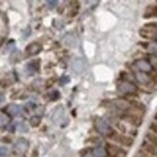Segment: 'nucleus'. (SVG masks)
Wrapping results in <instances>:
<instances>
[{
	"label": "nucleus",
	"mask_w": 157,
	"mask_h": 157,
	"mask_svg": "<svg viewBox=\"0 0 157 157\" xmlns=\"http://www.w3.org/2000/svg\"><path fill=\"white\" fill-rule=\"evenodd\" d=\"M108 139H110V141H113L114 144H117L120 146H124V147H131L134 144V138L129 137L128 134H122L117 131H114L108 136Z\"/></svg>",
	"instance_id": "1"
},
{
	"label": "nucleus",
	"mask_w": 157,
	"mask_h": 157,
	"mask_svg": "<svg viewBox=\"0 0 157 157\" xmlns=\"http://www.w3.org/2000/svg\"><path fill=\"white\" fill-rule=\"evenodd\" d=\"M121 120L123 122H126L127 124L132 126V127H139L143 122V118L141 115L138 114L133 110H128V111H124L121 114Z\"/></svg>",
	"instance_id": "2"
},
{
	"label": "nucleus",
	"mask_w": 157,
	"mask_h": 157,
	"mask_svg": "<svg viewBox=\"0 0 157 157\" xmlns=\"http://www.w3.org/2000/svg\"><path fill=\"white\" fill-rule=\"evenodd\" d=\"M140 38L145 40H152L157 36V23H146L139 29Z\"/></svg>",
	"instance_id": "3"
},
{
	"label": "nucleus",
	"mask_w": 157,
	"mask_h": 157,
	"mask_svg": "<svg viewBox=\"0 0 157 157\" xmlns=\"http://www.w3.org/2000/svg\"><path fill=\"white\" fill-rule=\"evenodd\" d=\"M117 92L123 96H132L138 92V87L136 86V83H133L131 81L122 80L117 85Z\"/></svg>",
	"instance_id": "4"
},
{
	"label": "nucleus",
	"mask_w": 157,
	"mask_h": 157,
	"mask_svg": "<svg viewBox=\"0 0 157 157\" xmlns=\"http://www.w3.org/2000/svg\"><path fill=\"white\" fill-rule=\"evenodd\" d=\"M94 127H96V131L98 132V134L103 136V137L108 138V136L113 132V127H111V124L109 123V121L103 117H99L96 120Z\"/></svg>",
	"instance_id": "5"
},
{
	"label": "nucleus",
	"mask_w": 157,
	"mask_h": 157,
	"mask_svg": "<svg viewBox=\"0 0 157 157\" xmlns=\"http://www.w3.org/2000/svg\"><path fill=\"white\" fill-rule=\"evenodd\" d=\"M105 149L108 151L109 155L111 156H116V157H126L127 156V151L124 147L120 146L117 144H114V143H106L105 145Z\"/></svg>",
	"instance_id": "6"
},
{
	"label": "nucleus",
	"mask_w": 157,
	"mask_h": 157,
	"mask_svg": "<svg viewBox=\"0 0 157 157\" xmlns=\"http://www.w3.org/2000/svg\"><path fill=\"white\" fill-rule=\"evenodd\" d=\"M136 68L138 69V71H141V73H146V74H150L154 68L151 65V63L145 58H139L136 60Z\"/></svg>",
	"instance_id": "7"
},
{
	"label": "nucleus",
	"mask_w": 157,
	"mask_h": 157,
	"mask_svg": "<svg viewBox=\"0 0 157 157\" xmlns=\"http://www.w3.org/2000/svg\"><path fill=\"white\" fill-rule=\"evenodd\" d=\"M29 149V143L25 138H18L13 144V150L17 154H24Z\"/></svg>",
	"instance_id": "8"
},
{
	"label": "nucleus",
	"mask_w": 157,
	"mask_h": 157,
	"mask_svg": "<svg viewBox=\"0 0 157 157\" xmlns=\"http://www.w3.org/2000/svg\"><path fill=\"white\" fill-rule=\"evenodd\" d=\"M71 69L74 73L76 74H81L83 73V70L86 69V60L81 57H76V58L73 59L71 62Z\"/></svg>",
	"instance_id": "9"
},
{
	"label": "nucleus",
	"mask_w": 157,
	"mask_h": 157,
	"mask_svg": "<svg viewBox=\"0 0 157 157\" xmlns=\"http://www.w3.org/2000/svg\"><path fill=\"white\" fill-rule=\"evenodd\" d=\"M22 111H23V109L21 108L20 105H17V104H10V105H7L6 109H5V114L9 115L10 117L21 116V115H22Z\"/></svg>",
	"instance_id": "10"
},
{
	"label": "nucleus",
	"mask_w": 157,
	"mask_h": 157,
	"mask_svg": "<svg viewBox=\"0 0 157 157\" xmlns=\"http://www.w3.org/2000/svg\"><path fill=\"white\" fill-rule=\"evenodd\" d=\"M134 78H136L138 83H140L141 86H149L150 83H152L150 75H149V74H146V73L136 71V73H134Z\"/></svg>",
	"instance_id": "11"
},
{
	"label": "nucleus",
	"mask_w": 157,
	"mask_h": 157,
	"mask_svg": "<svg viewBox=\"0 0 157 157\" xmlns=\"http://www.w3.org/2000/svg\"><path fill=\"white\" fill-rule=\"evenodd\" d=\"M42 50V45L39 42H32L27 46L25 48V53L28 56H35V55H39Z\"/></svg>",
	"instance_id": "12"
},
{
	"label": "nucleus",
	"mask_w": 157,
	"mask_h": 157,
	"mask_svg": "<svg viewBox=\"0 0 157 157\" xmlns=\"http://www.w3.org/2000/svg\"><path fill=\"white\" fill-rule=\"evenodd\" d=\"M63 116H64V106L63 105H58V106H56L53 109V111L51 114V120H52V122L57 123V122H59L62 120Z\"/></svg>",
	"instance_id": "13"
},
{
	"label": "nucleus",
	"mask_w": 157,
	"mask_h": 157,
	"mask_svg": "<svg viewBox=\"0 0 157 157\" xmlns=\"http://www.w3.org/2000/svg\"><path fill=\"white\" fill-rule=\"evenodd\" d=\"M141 150L145 151L147 155H150L151 157H157V147H155L154 145H151L147 141H144L141 145Z\"/></svg>",
	"instance_id": "14"
},
{
	"label": "nucleus",
	"mask_w": 157,
	"mask_h": 157,
	"mask_svg": "<svg viewBox=\"0 0 157 157\" xmlns=\"http://www.w3.org/2000/svg\"><path fill=\"white\" fill-rule=\"evenodd\" d=\"M144 18H151V17H157V5H149L145 9L144 12Z\"/></svg>",
	"instance_id": "15"
},
{
	"label": "nucleus",
	"mask_w": 157,
	"mask_h": 157,
	"mask_svg": "<svg viewBox=\"0 0 157 157\" xmlns=\"http://www.w3.org/2000/svg\"><path fill=\"white\" fill-rule=\"evenodd\" d=\"M25 70L29 75H33L35 74L38 70H39V60H33V62H29L27 65H25Z\"/></svg>",
	"instance_id": "16"
},
{
	"label": "nucleus",
	"mask_w": 157,
	"mask_h": 157,
	"mask_svg": "<svg viewBox=\"0 0 157 157\" xmlns=\"http://www.w3.org/2000/svg\"><path fill=\"white\" fill-rule=\"evenodd\" d=\"M92 154H93V156L94 157H108L109 156V154H108V151H106L105 146H101V145L96 146V147L93 149Z\"/></svg>",
	"instance_id": "17"
},
{
	"label": "nucleus",
	"mask_w": 157,
	"mask_h": 157,
	"mask_svg": "<svg viewBox=\"0 0 157 157\" xmlns=\"http://www.w3.org/2000/svg\"><path fill=\"white\" fill-rule=\"evenodd\" d=\"M63 42H64L67 46H69V47H75V46H76V39H75V36L71 35V34H67V35L64 36V39H63Z\"/></svg>",
	"instance_id": "18"
},
{
	"label": "nucleus",
	"mask_w": 157,
	"mask_h": 157,
	"mask_svg": "<svg viewBox=\"0 0 157 157\" xmlns=\"http://www.w3.org/2000/svg\"><path fill=\"white\" fill-rule=\"evenodd\" d=\"M145 141L150 143L151 145H154L155 147H157V136L156 134H154L152 132L149 131V132L145 134Z\"/></svg>",
	"instance_id": "19"
},
{
	"label": "nucleus",
	"mask_w": 157,
	"mask_h": 157,
	"mask_svg": "<svg viewBox=\"0 0 157 157\" xmlns=\"http://www.w3.org/2000/svg\"><path fill=\"white\" fill-rule=\"evenodd\" d=\"M40 122H41V116H39V115H34L29 118V124L32 127H39Z\"/></svg>",
	"instance_id": "20"
},
{
	"label": "nucleus",
	"mask_w": 157,
	"mask_h": 157,
	"mask_svg": "<svg viewBox=\"0 0 157 157\" xmlns=\"http://www.w3.org/2000/svg\"><path fill=\"white\" fill-rule=\"evenodd\" d=\"M9 123H10V116L6 115L5 113H1V114H0V127L7 126Z\"/></svg>",
	"instance_id": "21"
},
{
	"label": "nucleus",
	"mask_w": 157,
	"mask_h": 157,
	"mask_svg": "<svg viewBox=\"0 0 157 157\" xmlns=\"http://www.w3.org/2000/svg\"><path fill=\"white\" fill-rule=\"evenodd\" d=\"M15 47H16V42H15V40H10L6 45H5V48H4V52H13V50H15Z\"/></svg>",
	"instance_id": "22"
},
{
	"label": "nucleus",
	"mask_w": 157,
	"mask_h": 157,
	"mask_svg": "<svg viewBox=\"0 0 157 157\" xmlns=\"http://www.w3.org/2000/svg\"><path fill=\"white\" fill-rule=\"evenodd\" d=\"M146 50L151 55H157V42H149Z\"/></svg>",
	"instance_id": "23"
},
{
	"label": "nucleus",
	"mask_w": 157,
	"mask_h": 157,
	"mask_svg": "<svg viewBox=\"0 0 157 157\" xmlns=\"http://www.w3.org/2000/svg\"><path fill=\"white\" fill-rule=\"evenodd\" d=\"M16 131L22 132V133H27L28 132V126L24 123V122H18L16 124Z\"/></svg>",
	"instance_id": "24"
},
{
	"label": "nucleus",
	"mask_w": 157,
	"mask_h": 157,
	"mask_svg": "<svg viewBox=\"0 0 157 157\" xmlns=\"http://www.w3.org/2000/svg\"><path fill=\"white\" fill-rule=\"evenodd\" d=\"M9 154H10V150H9L6 146L1 145V146H0V157H7Z\"/></svg>",
	"instance_id": "25"
},
{
	"label": "nucleus",
	"mask_w": 157,
	"mask_h": 157,
	"mask_svg": "<svg viewBox=\"0 0 157 157\" xmlns=\"http://www.w3.org/2000/svg\"><path fill=\"white\" fill-rule=\"evenodd\" d=\"M59 97H60V94H59L58 91H52L50 93V99L51 100H57V99H59Z\"/></svg>",
	"instance_id": "26"
},
{
	"label": "nucleus",
	"mask_w": 157,
	"mask_h": 157,
	"mask_svg": "<svg viewBox=\"0 0 157 157\" xmlns=\"http://www.w3.org/2000/svg\"><path fill=\"white\" fill-rule=\"evenodd\" d=\"M57 5H58V1H56V0H50V1H47V6H48V9H51V10L56 9Z\"/></svg>",
	"instance_id": "27"
},
{
	"label": "nucleus",
	"mask_w": 157,
	"mask_h": 157,
	"mask_svg": "<svg viewBox=\"0 0 157 157\" xmlns=\"http://www.w3.org/2000/svg\"><path fill=\"white\" fill-rule=\"evenodd\" d=\"M149 131H150V132H152L154 134H156L157 136V122H152V123L150 124Z\"/></svg>",
	"instance_id": "28"
},
{
	"label": "nucleus",
	"mask_w": 157,
	"mask_h": 157,
	"mask_svg": "<svg viewBox=\"0 0 157 157\" xmlns=\"http://www.w3.org/2000/svg\"><path fill=\"white\" fill-rule=\"evenodd\" d=\"M10 83H11V81L7 80V78L0 80V87H7V86H10Z\"/></svg>",
	"instance_id": "29"
},
{
	"label": "nucleus",
	"mask_w": 157,
	"mask_h": 157,
	"mask_svg": "<svg viewBox=\"0 0 157 157\" xmlns=\"http://www.w3.org/2000/svg\"><path fill=\"white\" fill-rule=\"evenodd\" d=\"M69 81H70L69 76H63V78H60V80H59L60 85H67V83H69Z\"/></svg>",
	"instance_id": "30"
},
{
	"label": "nucleus",
	"mask_w": 157,
	"mask_h": 157,
	"mask_svg": "<svg viewBox=\"0 0 157 157\" xmlns=\"http://www.w3.org/2000/svg\"><path fill=\"white\" fill-rule=\"evenodd\" d=\"M29 34H30V27H27V29H24L23 30V38L25 39V38H28L29 36Z\"/></svg>",
	"instance_id": "31"
},
{
	"label": "nucleus",
	"mask_w": 157,
	"mask_h": 157,
	"mask_svg": "<svg viewBox=\"0 0 157 157\" xmlns=\"http://www.w3.org/2000/svg\"><path fill=\"white\" fill-rule=\"evenodd\" d=\"M82 157H94V156H93V154H92V152L86 151L85 154H82Z\"/></svg>",
	"instance_id": "32"
},
{
	"label": "nucleus",
	"mask_w": 157,
	"mask_h": 157,
	"mask_svg": "<svg viewBox=\"0 0 157 157\" xmlns=\"http://www.w3.org/2000/svg\"><path fill=\"white\" fill-rule=\"evenodd\" d=\"M5 100V93L4 92H0V103H2Z\"/></svg>",
	"instance_id": "33"
},
{
	"label": "nucleus",
	"mask_w": 157,
	"mask_h": 157,
	"mask_svg": "<svg viewBox=\"0 0 157 157\" xmlns=\"http://www.w3.org/2000/svg\"><path fill=\"white\" fill-rule=\"evenodd\" d=\"M5 143H11V138L10 137H4V139H2Z\"/></svg>",
	"instance_id": "34"
},
{
	"label": "nucleus",
	"mask_w": 157,
	"mask_h": 157,
	"mask_svg": "<svg viewBox=\"0 0 157 157\" xmlns=\"http://www.w3.org/2000/svg\"><path fill=\"white\" fill-rule=\"evenodd\" d=\"M155 122H157V113H156V115H155Z\"/></svg>",
	"instance_id": "35"
},
{
	"label": "nucleus",
	"mask_w": 157,
	"mask_h": 157,
	"mask_svg": "<svg viewBox=\"0 0 157 157\" xmlns=\"http://www.w3.org/2000/svg\"><path fill=\"white\" fill-rule=\"evenodd\" d=\"M108 157H116V156H111V155H109Z\"/></svg>",
	"instance_id": "36"
},
{
	"label": "nucleus",
	"mask_w": 157,
	"mask_h": 157,
	"mask_svg": "<svg viewBox=\"0 0 157 157\" xmlns=\"http://www.w3.org/2000/svg\"><path fill=\"white\" fill-rule=\"evenodd\" d=\"M156 73H157V63H156Z\"/></svg>",
	"instance_id": "37"
}]
</instances>
